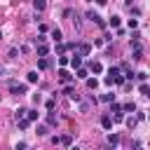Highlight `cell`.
<instances>
[{
  "mask_svg": "<svg viewBox=\"0 0 150 150\" xmlns=\"http://www.w3.org/2000/svg\"><path fill=\"white\" fill-rule=\"evenodd\" d=\"M59 77H61V82H63V84H68V82H73V75H70L68 70H63V68L59 70Z\"/></svg>",
  "mask_w": 150,
  "mask_h": 150,
  "instance_id": "5b68a950",
  "label": "cell"
},
{
  "mask_svg": "<svg viewBox=\"0 0 150 150\" xmlns=\"http://www.w3.org/2000/svg\"><path fill=\"white\" fill-rule=\"evenodd\" d=\"M59 145H70V136H59Z\"/></svg>",
  "mask_w": 150,
  "mask_h": 150,
  "instance_id": "7402d4cb",
  "label": "cell"
},
{
  "mask_svg": "<svg viewBox=\"0 0 150 150\" xmlns=\"http://www.w3.org/2000/svg\"><path fill=\"white\" fill-rule=\"evenodd\" d=\"M7 87H9V91H12V94H16V96H21V94H26V89H28L26 84H19V82H14V80H12V82H9Z\"/></svg>",
  "mask_w": 150,
  "mask_h": 150,
  "instance_id": "6da1fadb",
  "label": "cell"
},
{
  "mask_svg": "<svg viewBox=\"0 0 150 150\" xmlns=\"http://www.w3.org/2000/svg\"><path fill=\"white\" fill-rule=\"evenodd\" d=\"M96 2H98V5H105V2H108V0H96Z\"/></svg>",
  "mask_w": 150,
  "mask_h": 150,
  "instance_id": "836d02e7",
  "label": "cell"
},
{
  "mask_svg": "<svg viewBox=\"0 0 150 150\" xmlns=\"http://www.w3.org/2000/svg\"><path fill=\"white\" fill-rule=\"evenodd\" d=\"M47 131H49V129H47V127H42V124H40V127H38V136H47Z\"/></svg>",
  "mask_w": 150,
  "mask_h": 150,
  "instance_id": "83f0119b",
  "label": "cell"
},
{
  "mask_svg": "<svg viewBox=\"0 0 150 150\" xmlns=\"http://www.w3.org/2000/svg\"><path fill=\"white\" fill-rule=\"evenodd\" d=\"M117 143H120V136H117V134H110V136H108V145H112V148H115Z\"/></svg>",
  "mask_w": 150,
  "mask_h": 150,
  "instance_id": "e0dca14e",
  "label": "cell"
},
{
  "mask_svg": "<svg viewBox=\"0 0 150 150\" xmlns=\"http://www.w3.org/2000/svg\"><path fill=\"white\" fill-rule=\"evenodd\" d=\"M87 19H89V21H94V23H98V26H103V19H101L94 9H89V12H87Z\"/></svg>",
  "mask_w": 150,
  "mask_h": 150,
  "instance_id": "277c9868",
  "label": "cell"
},
{
  "mask_svg": "<svg viewBox=\"0 0 150 150\" xmlns=\"http://www.w3.org/2000/svg\"><path fill=\"white\" fill-rule=\"evenodd\" d=\"M14 117H16V120H21V117H26V108H19V110L14 112Z\"/></svg>",
  "mask_w": 150,
  "mask_h": 150,
  "instance_id": "484cf974",
  "label": "cell"
},
{
  "mask_svg": "<svg viewBox=\"0 0 150 150\" xmlns=\"http://www.w3.org/2000/svg\"><path fill=\"white\" fill-rule=\"evenodd\" d=\"M35 54H38V56H47V54H49V47L40 42V45H38V49H35Z\"/></svg>",
  "mask_w": 150,
  "mask_h": 150,
  "instance_id": "8992f818",
  "label": "cell"
},
{
  "mask_svg": "<svg viewBox=\"0 0 150 150\" xmlns=\"http://www.w3.org/2000/svg\"><path fill=\"white\" fill-rule=\"evenodd\" d=\"M47 124H49V127H54V124H56V115H54L52 110H49V115H47Z\"/></svg>",
  "mask_w": 150,
  "mask_h": 150,
  "instance_id": "ffe728a7",
  "label": "cell"
},
{
  "mask_svg": "<svg viewBox=\"0 0 150 150\" xmlns=\"http://www.w3.org/2000/svg\"><path fill=\"white\" fill-rule=\"evenodd\" d=\"M124 122H127V127H129V129H134V127H136V122H138V120H136V117H127V120H124Z\"/></svg>",
  "mask_w": 150,
  "mask_h": 150,
  "instance_id": "d4e9b609",
  "label": "cell"
},
{
  "mask_svg": "<svg viewBox=\"0 0 150 150\" xmlns=\"http://www.w3.org/2000/svg\"><path fill=\"white\" fill-rule=\"evenodd\" d=\"M68 61H70L68 56H59V66H61V68H63V66H68Z\"/></svg>",
  "mask_w": 150,
  "mask_h": 150,
  "instance_id": "4316f807",
  "label": "cell"
},
{
  "mask_svg": "<svg viewBox=\"0 0 150 150\" xmlns=\"http://www.w3.org/2000/svg\"><path fill=\"white\" fill-rule=\"evenodd\" d=\"M101 101H105V103H112V101H115V94H103V96H101Z\"/></svg>",
  "mask_w": 150,
  "mask_h": 150,
  "instance_id": "cb8c5ba5",
  "label": "cell"
},
{
  "mask_svg": "<svg viewBox=\"0 0 150 150\" xmlns=\"http://www.w3.org/2000/svg\"><path fill=\"white\" fill-rule=\"evenodd\" d=\"M120 23H122L120 16H110V26H112V28H120Z\"/></svg>",
  "mask_w": 150,
  "mask_h": 150,
  "instance_id": "d6986e66",
  "label": "cell"
},
{
  "mask_svg": "<svg viewBox=\"0 0 150 150\" xmlns=\"http://www.w3.org/2000/svg\"><path fill=\"white\" fill-rule=\"evenodd\" d=\"M26 80H28V82H30V84H35V82H38V80H40V75H38V70H30V73H28V75H26Z\"/></svg>",
  "mask_w": 150,
  "mask_h": 150,
  "instance_id": "ba28073f",
  "label": "cell"
},
{
  "mask_svg": "<svg viewBox=\"0 0 150 150\" xmlns=\"http://www.w3.org/2000/svg\"><path fill=\"white\" fill-rule=\"evenodd\" d=\"M45 105H47V110H54V105H56V103H54V98H49Z\"/></svg>",
  "mask_w": 150,
  "mask_h": 150,
  "instance_id": "4dcf8cb0",
  "label": "cell"
},
{
  "mask_svg": "<svg viewBox=\"0 0 150 150\" xmlns=\"http://www.w3.org/2000/svg\"><path fill=\"white\" fill-rule=\"evenodd\" d=\"M16 124H19V129H28V124H30V122H28L26 117H21V120H16Z\"/></svg>",
  "mask_w": 150,
  "mask_h": 150,
  "instance_id": "44dd1931",
  "label": "cell"
},
{
  "mask_svg": "<svg viewBox=\"0 0 150 150\" xmlns=\"http://www.w3.org/2000/svg\"><path fill=\"white\" fill-rule=\"evenodd\" d=\"M101 127H103V129H112V120H110V115H103V117H101Z\"/></svg>",
  "mask_w": 150,
  "mask_h": 150,
  "instance_id": "52a82bcc",
  "label": "cell"
},
{
  "mask_svg": "<svg viewBox=\"0 0 150 150\" xmlns=\"http://www.w3.org/2000/svg\"><path fill=\"white\" fill-rule=\"evenodd\" d=\"M84 82H87L89 89H96V87H98V80H96V77H84Z\"/></svg>",
  "mask_w": 150,
  "mask_h": 150,
  "instance_id": "7c38bea8",
  "label": "cell"
},
{
  "mask_svg": "<svg viewBox=\"0 0 150 150\" xmlns=\"http://www.w3.org/2000/svg\"><path fill=\"white\" fill-rule=\"evenodd\" d=\"M26 120L28 122H35L38 120V110H26Z\"/></svg>",
  "mask_w": 150,
  "mask_h": 150,
  "instance_id": "2e32d148",
  "label": "cell"
},
{
  "mask_svg": "<svg viewBox=\"0 0 150 150\" xmlns=\"http://www.w3.org/2000/svg\"><path fill=\"white\" fill-rule=\"evenodd\" d=\"M138 91H141L143 96H150V87H148L145 82H141V87H138Z\"/></svg>",
  "mask_w": 150,
  "mask_h": 150,
  "instance_id": "ac0fdd59",
  "label": "cell"
},
{
  "mask_svg": "<svg viewBox=\"0 0 150 150\" xmlns=\"http://www.w3.org/2000/svg\"><path fill=\"white\" fill-rule=\"evenodd\" d=\"M136 77H138V82H145L148 80V73H136Z\"/></svg>",
  "mask_w": 150,
  "mask_h": 150,
  "instance_id": "f546056e",
  "label": "cell"
},
{
  "mask_svg": "<svg viewBox=\"0 0 150 150\" xmlns=\"http://www.w3.org/2000/svg\"><path fill=\"white\" fill-rule=\"evenodd\" d=\"M52 38H54L56 42H61V38H63V35H61V30H59V28H54V30H52Z\"/></svg>",
  "mask_w": 150,
  "mask_h": 150,
  "instance_id": "603a6c76",
  "label": "cell"
},
{
  "mask_svg": "<svg viewBox=\"0 0 150 150\" xmlns=\"http://www.w3.org/2000/svg\"><path fill=\"white\" fill-rule=\"evenodd\" d=\"M91 52V45H87V42H82V45H75V54L77 56H87Z\"/></svg>",
  "mask_w": 150,
  "mask_h": 150,
  "instance_id": "7a4b0ae2",
  "label": "cell"
},
{
  "mask_svg": "<svg viewBox=\"0 0 150 150\" xmlns=\"http://www.w3.org/2000/svg\"><path fill=\"white\" fill-rule=\"evenodd\" d=\"M0 40H2V33H0Z\"/></svg>",
  "mask_w": 150,
  "mask_h": 150,
  "instance_id": "e575fe53",
  "label": "cell"
},
{
  "mask_svg": "<svg viewBox=\"0 0 150 150\" xmlns=\"http://www.w3.org/2000/svg\"><path fill=\"white\" fill-rule=\"evenodd\" d=\"M38 68H40V70H47V68H49V61H47L45 56H40V61H38Z\"/></svg>",
  "mask_w": 150,
  "mask_h": 150,
  "instance_id": "4fadbf2b",
  "label": "cell"
},
{
  "mask_svg": "<svg viewBox=\"0 0 150 150\" xmlns=\"http://www.w3.org/2000/svg\"><path fill=\"white\" fill-rule=\"evenodd\" d=\"M16 54H19V49H16V47H12V49H9V52H7V56H9V59H14V56H16Z\"/></svg>",
  "mask_w": 150,
  "mask_h": 150,
  "instance_id": "f1b7e54d",
  "label": "cell"
},
{
  "mask_svg": "<svg viewBox=\"0 0 150 150\" xmlns=\"http://www.w3.org/2000/svg\"><path fill=\"white\" fill-rule=\"evenodd\" d=\"M75 77H80V80H84V77H89V70L80 66V68H77V75H75Z\"/></svg>",
  "mask_w": 150,
  "mask_h": 150,
  "instance_id": "5bb4252c",
  "label": "cell"
},
{
  "mask_svg": "<svg viewBox=\"0 0 150 150\" xmlns=\"http://www.w3.org/2000/svg\"><path fill=\"white\" fill-rule=\"evenodd\" d=\"M63 94H66V96H70V98H73V101H80V94H77V91H75V87H73V84H70V82H68V84H66V87H63Z\"/></svg>",
  "mask_w": 150,
  "mask_h": 150,
  "instance_id": "3957f363",
  "label": "cell"
},
{
  "mask_svg": "<svg viewBox=\"0 0 150 150\" xmlns=\"http://www.w3.org/2000/svg\"><path fill=\"white\" fill-rule=\"evenodd\" d=\"M115 120H117V122H122V120H124V112H122V110H120V112H115Z\"/></svg>",
  "mask_w": 150,
  "mask_h": 150,
  "instance_id": "d6a6232c",
  "label": "cell"
},
{
  "mask_svg": "<svg viewBox=\"0 0 150 150\" xmlns=\"http://www.w3.org/2000/svg\"><path fill=\"white\" fill-rule=\"evenodd\" d=\"M122 110H124V112H134V110H136V103H134V101H129V103H124V105H122Z\"/></svg>",
  "mask_w": 150,
  "mask_h": 150,
  "instance_id": "9a60e30c",
  "label": "cell"
},
{
  "mask_svg": "<svg viewBox=\"0 0 150 150\" xmlns=\"http://www.w3.org/2000/svg\"><path fill=\"white\" fill-rule=\"evenodd\" d=\"M33 7H35V12H42L47 7V0H33Z\"/></svg>",
  "mask_w": 150,
  "mask_h": 150,
  "instance_id": "9c48e42d",
  "label": "cell"
},
{
  "mask_svg": "<svg viewBox=\"0 0 150 150\" xmlns=\"http://www.w3.org/2000/svg\"><path fill=\"white\" fill-rule=\"evenodd\" d=\"M120 110H122V105H117V103L112 101V115H115V112H120Z\"/></svg>",
  "mask_w": 150,
  "mask_h": 150,
  "instance_id": "1f68e13d",
  "label": "cell"
},
{
  "mask_svg": "<svg viewBox=\"0 0 150 150\" xmlns=\"http://www.w3.org/2000/svg\"><path fill=\"white\" fill-rule=\"evenodd\" d=\"M89 70H91V73H101V70H103V66H101L98 61H91V63H89Z\"/></svg>",
  "mask_w": 150,
  "mask_h": 150,
  "instance_id": "8fae6325",
  "label": "cell"
},
{
  "mask_svg": "<svg viewBox=\"0 0 150 150\" xmlns=\"http://www.w3.org/2000/svg\"><path fill=\"white\" fill-rule=\"evenodd\" d=\"M68 63H70L73 68H80V66H82V56H77V54H75V56H73V59H70Z\"/></svg>",
  "mask_w": 150,
  "mask_h": 150,
  "instance_id": "30bf717a",
  "label": "cell"
}]
</instances>
